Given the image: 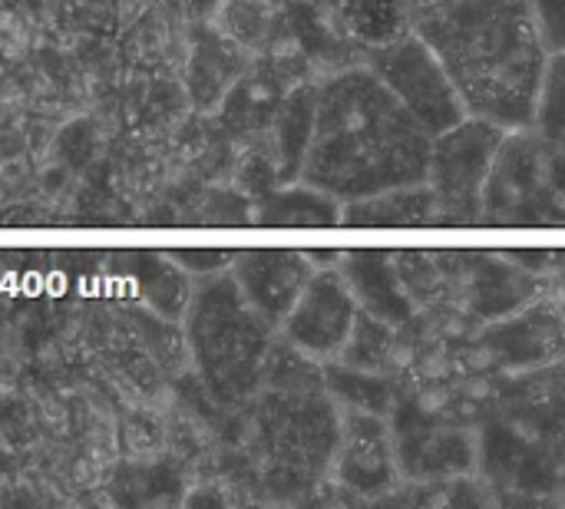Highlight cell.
Returning a JSON list of instances; mask_svg holds the SVG:
<instances>
[{
    "instance_id": "obj_9",
    "label": "cell",
    "mask_w": 565,
    "mask_h": 509,
    "mask_svg": "<svg viewBox=\"0 0 565 509\" xmlns=\"http://www.w3.org/2000/svg\"><path fill=\"white\" fill-rule=\"evenodd\" d=\"M344 444L338 454V474L341 484L361 494H381L394 487L397 480V464H394V447L387 424L381 414L371 411H348L344 417Z\"/></svg>"
},
{
    "instance_id": "obj_8",
    "label": "cell",
    "mask_w": 565,
    "mask_h": 509,
    "mask_svg": "<svg viewBox=\"0 0 565 509\" xmlns=\"http://www.w3.org/2000/svg\"><path fill=\"white\" fill-rule=\"evenodd\" d=\"M232 282L252 311L268 325L278 328L305 282L311 278V255L295 252H248L232 258Z\"/></svg>"
},
{
    "instance_id": "obj_4",
    "label": "cell",
    "mask_w": 565,
    "mask_h": 509,
    "mask_svg": "<svg viewBox=\"0 0 565 509\" xmlns=\"http://www.w3.org/2000/svg\"><path fill=\"white\" fill-rule=\"evenodd\" d=\"M503 136V126L470 113L444 132L430 136L424 182L434 192L437 222H480L483 185Z\"/></svg>"
},
{
    "instance_id": "obj_11",
    "label": "cell",
    "mask_w": 565,
    "mask_h": 509,
    "mask_svg": "<svg viewBox=\"0 0 565 509\" xmlns=\"http://www.w3.org/2000/svg\"><path fill=\"white\" fill-rule=\"evenodd\" d=\"M338 222H348V225H427V222H437V205H434V192L427 182H411V185H391V189L351 199L338 212Z\"/></svg>"
},
{
    "instance_id": "obj_12",
    "label": "cell",
    "mask_w": 565,
    "mask_h": 509,
    "mask_svg": "<svg viewBox=\"0 0 565 509\" xmlns=\"http://www.w3.org/2000/svg\"><path fill=\"white\" fill-rule=\"evenodd\" d=\"M493 348L507 364H536L559 354V318L550 311H533L510 318L493 331Z\"/></svg>"
},
{
    "instance_id": "obj_6",
    "label": "cell",
    "mask_w": 565,
    "mask_h": 509,
    "mask_svg": "<svg viewBox=\"0 0 565 509\" xmlns=\"http://www.w3.org/2000/svg\"><path fill=\"white\" fill-rule=\"evenodd\" d=\"M546 169H559V149L543 136H503L483 185L480 222H536L543 195L556 199V192H543L546 182L559 185V179H546Z\"/></svg>"
},
{
    "instance_id": "obj_3",
    "label": "cell",
    "mask_w": 565,
    "mask_h": 509,
    "mask_svg": "<svg viewBox=\"0 0 565 509\" xmlns=\"http://www.w3.org/2000/svg\"><path fill=\"white\" fill-rule=\"evenodd\" d=\"M189 344L195 364L218 401H238L252 391L268 358L271 328L252 311L232 278L202 282L189 295Z\"/></svg>"
},
{
    "instance_id": "obj_10",
    "label": "cell",
    "mask_w": 565,
    "mask_h": 509,
    "mask_svg": "<svg viewBox=\"0 0 565 509\" xmlns=\"http://www.w3.org/2000/svg\"><path fill=\"white\" fill-rule=\"evenodd\" d=\"M341 278L344 285L351 288L354 301H358V311L377 318L381 325L387 328H397L411 318L414 305H411V295L401 282V272L391 268V258L387 255H341Z\"/></svg>"
},
{
    "instance_id": "obj_13",
    "label": "cell",
    "mask_w": 565,
    "mask_h": 509,
    "mask_svg": "<svg viewBox=\"0 0 565 509\" xmlns=\"http://www.w3.org/2000/svg\"><path fill=\"white\" fill-rule=\"evenodd\" d=\"M341 205L308 185H295V189H281L275 195H268L258 209H255V222L262 225H334L338 222Z\"/></svg>"
},
{
    "instance_id": "obj_5",
    "label": "cell",
    "mask_w": 565,
    "mask_h": 509,
    "mask_svg": "<svg viewBox=\"0 0 565 509\" xmlns=\"http://www.w3.org/2000/svg\"><path fill=\"white\" fill-rule=\"evenodd\" d=\"M371 73L430 136L467 116L457 83L420 33H407L377 50L371 60Z\"/></svg>"
},
{
    "instance_id": "obj_1",
    "label": "cell",
    "mask_w": 565,
    "mask_h": 509,
    "mask_svg": "<svg viewBox=\"0 0 565 509\" xmlns=\"http://www.w3.org/2000/svg\"><path fill=\"white\" fill-rule=\"evenodd\" d=\"M430 132L381 86L374 73L334 79L318 103L305 182L334 195H371L424 182Z\"/></svg>"
},
{
    "instance_id": "obj_2",
    "label": "cell",
    "mask_w": 565,
    "mask_h": 509,
    "mask_svg": "<svg viewBox=\"0 0 565 509\" xmlns=\"http://www.w3.org/2000/svg\"><path fill=\"white\" fill-rule=\"evenodd\" d=\"M420 33L444 60L470 116L526 126L536 109L546 60L530 7L520 0H447Z\"/></svg>"
},
{
    "instance_id": "obj_7",
    "label": "cell",
    "mask_w": 565,
    "mask_h": 509,
    "mask_svg": "<svg viewBox=\"0 0 565 509\" xmlns=\"http://www.w3.org/2000/svg\"><path fill=\"white\" fill-rule=\"evenodd\" d=\"M358 318V301L338 268H315L281 318L285 341L301 358H338Z\"/></svg>"
},
{
    "instance_id": "obj_16",
    "label": "cell",
    "mask_w": 565,
    "mask_h": 509,
    "mask_svg": "<svg viewBox=\"0 0 565 509\" xmlns=\"http://www.w3.org/2000/svg\"><path fill=\"white\" fill-rule=\"evenodd\" d=\"M232 258L235 252H172L169 255V262L189 275H218L222 268L232 265Z\"/></svg>"
},
{
    "instance_id": "obj_14",
    "label": "cell",
    "mask_w": 565,
    "mask_h": 509,
    "mask_svg": "<svg viewBox=\"0 0 565 509\" xmlns=\"http://www.w3.org/2000/svg\"><path fill=\"white\" fill-rule=\"evenodd\" d=\"M530 295L526 268H483L473 285V308L487 318L513 311Z\"/></svg>"
},
{
    "instance_id": "obj_15",
    "label": "cell",
    "mask_w": 565,
    "mask_h": 509,
    "mask_svg": "<svg viewBox=\"0 0 565 509\" xmlns=\"http://www.w3.org/2000/svg\"><path fill=\"white\" fill-rule=\"evenodd\" d=\"M324 384L341 404H348L354 411H371V414H381V417L387 411L391 397H387V388H384L381 374H367V371H358V368L344 364V368H328Z\"/></svg>"
}]
</instances>
